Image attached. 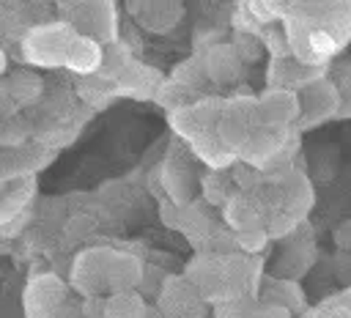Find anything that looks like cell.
Wrapping results in <instances>:
<instances>
[{
    "instance_id": "cell-12",
    "label": "cell",
    "mask_w": 351,
    "mask_h": 318,
    "mask_svg": "<svg viewBox=\"0 0 351 318\" xmlns=\"http://www.w3.org/2000/svg\"><path fill=\"white\" fill-rule=\"evenodd\" d=\"M159 85H162L159 71H154L137 60H129L126 69L115 77V93L132 96V99H151V96H156Z\"/></svg>"
},
{
    "instance_id": "cell-27",
    "label": "cell",
    "mask_w": 351,
    "mask_h": 318,
    "mask_svg": "<svg viewBox=\"0 0 351 318\" xmlns=\"http://www.w3.org/2000/svg\"><path fill=\"white\" fill-rule=\"evenodd\" d=\"M252 318H293V315L285 313V310H280V307H271V304H261L258 302V310H255Z\"/></svg>"
},
{
    "instance_id": "cell-28",
    "label": "cell",
    "mask_w": 351,
    "mask_h": 318,
    "mask_svg": "<svg viewBox=\"0 0 351 318\" xmlns=\"http://www.w3.org/2000/svg\"><path fill=\"white\" fill-rule=\"evenodd\" d=\"M3 71H5V52L0 49V74H3Z\"/></svg>"
},
{
    "instance_id": "cell-13",
    "label": "cell",
    "mask_w": 351,
    "mask_h": 318,
    "mask_svg": "<svg viewBox=\"0 0 351 318\" xmlns=\"http://www.w3.org/2000/svg\"><path fill=\"white\" fill-rule=\"evenodd\" d=\"M222 219L230 228V233H241V230H252L263 225V214H261V203H255V197L250 192H233L228 197V203L222 206Z\"/></svg>"
},
{
    "instance_id": "cell-6",
    "label": "cell",
    "mask_w": 351,
    "mask_h": 318,
    "mask_svg": "<svg viewBox=\"0 0 351 318\" xmlns=\"http://www.w3.org/2000/svg\"><path fill=\"white\" fill-rule=\"evenodd\" d=\"M219 112H222V99H211L208 96V99H195L192 104L167 112V121H170V129L189 143V140H195L200 134L214 132Z\"/></svg>"
},
{
    "instance_id": "cell-2",
    "label": "cell",
    "mask_w": 351,
    "mask_h": 318,
    "mask_svg": "<svg viewBox=\"0 0 351 318\" xmlns=\"http://www.w3.org/2000/svg\"><path fill=\"white\" fill-rule=\"evenodd\" d=\"M299 118L293 123V132H310V129H318L321 123H326L329 118H337L340 107H343V93L337 88L335 80L321 77L310 85H304L299 93Z\"/></svg>"
},
{
    "instance_id": "cell-4",
    "label": "cell",
    "mask_w": 351,
    "mask_h": 318,
    "mask_svg": "<svg viewBox=\"0 0 351 318\" xmlns=\"http://www.w3.org/2000/svg\"><path fill=\"white\" fill-rule=\"evenodd\" d=\"M74 36H77V30L71 25L33 27L27 33V41H25V55L30 63H38V66H63L66 49H69Z\"/></svg>"
},
{
    "instance_id": "cell-11",
    "label": "cell",
    "mask_w": 351,
    "mask_h": 318,
    "mask_svg": "<svg viewBox=\"0 0 351 318\" xmlns=\"http://www.w3.org/2000/svg\"><path fill=\"white\" fill-rule=\"evenodd\" d=\"M200 58H203L206 80H211V82H217V85H230V82H236L239 74H241V58L236 55V49H233L230 41L214 44V47L206 49Z\"/></svg>"
},
{
    "instance_id": "cell-19",
    "label": "cell",
    "mask_w": 351,
    "mask_h": 318,
    "mask_svg": "<svg viewBox=\"0 0 351 318\" xmlns=\"http://www.w3.org/2000/svg\"><path fill=\"white\" fill-rule=\"evenodd\" d=\"M148 304L134 291L110 293V299L101 302V318H145Z\"/></svg>"
},
{
    "instance_id": "cell-14",
    "label": "cell",
    "mask_w": 351,
    "mask_h": 318,
    "mask_svg": "<svg viewBox=\"0 0 351 318\" xmlns=\"http://www.w3.org/2000/svg\"><path fill=\"white\" fill-rule=\"evenodd\" d=\"M258 302L280 307V310L293 315V313H299L304 307V293H302L299 282L282 280V277H271V280H261L258 282Z\"/></svg>"
},
{
    "instance_id": "cell-16",
    "label": "cell",
    "mask_w": 351,
    "mask_h": 318,
    "mask_svg": "<svg viewBox=\"0 0 351 318\" xmlns=\"http://www.w3.org/2000/svg\"><path fill=\"white\" fill-rule=\"evenodd\" d=\"M189 151H192V156H195L206 170H214V173H228V170L239 162L230 151H225V145L217 140L214 132L189 140Z\"/></svg>"
},
{
    "instance_id": "cell-15",
    "label": "cell",
    "mask_w": 351,
    "mask_h": 318,
    "mask_svg": "<svg viewBox=\"0 0 351 318\" xmlns=\"http://www.w3.org/2000/svg\"><path fill=\"white\" fill-rule=\"evenodd\" d=\"M129 11H134V19L154 33H167L184 16L181 3H129Z\"/></svg>"
},
{
    "instance_id": "cell-9",
    "label": "cell",
    "mask_w": 351,
    "mask_h": 318,
    "mask_svg": "<svg viewBox=\"0 0 351 318\" xmlns=\"http://www.w3.org/2000/svg\"><path fill=\"white\" fill-rule=\"evenodd\" d=\"M321 77H326V69L304 66V63H299L293 55H277V58H271L269 71H266L269 88L291 90V93H299L304 85H310V82H315V80H321Z\"/></svg>"
},
{
    "instance_id": "cell-26",
    "label": "cell",
    "mask_w": 351,
    "mask_h": 318,
    "mask_svg": "<svg viewBox=\"0 0 351 318\" xmlns=\"http://www.w3.org/2000/svg\"><path fill=\"white\" fill-rule=\"evenodd\" d=\"M178 214H181V208H176L173 203L162 200V206H159V217H162V222H165L170 230H178Z\"/></svg>"
},
{
    "instance_id": "cell-18",
    "label": "cell",
    "mask_w": 351,
    "mask_h": 318,
    "mask_svg": "<svg viewBox=\"0 0 351 318\" xmlns=\"http://www.w3.org/2000/svg\"><path fill=\"white\" fill-rule=\"evenodd\" d=\"M178 233H184L195 247L214 236V219H211L206 203L192 200L189 206L181 208V214H178Z\"/></svg>"
},
{
    "instance_id": "cell-23",
    "label": "cell",
    "mask_w": 351,
    "mask_h": 318,
    "mask_svg": "<svg viewBox=\"0 0 351 318\" xmlns=\"http://www.w3.org/2000/svg\"><path fill=\"white\" fill-rule=\"evenodd\" d=\"M203 80H206V71H203V58L200 55L184 60L178 69H173V77H170V82L181 85V88H189V90H195Z\"/></svg>"
},
{
    "instance_id": "cell-3",
    "label": "cell",
    "mask_w": 351,
    "mask_h": 318,
    "mask_svg": "<svg viewBox=\"0 0 351 318\" xmlns=\"http://www.w3.org/2000/svg\"><path fill=\"white\" fill-rule=\"evenodd\" d=\"M261 123H258V112H255V96H236L230 101H222V112L217 118L214 134L225 145V151H230L239 159L241 148L247 145L250 134Z\"/></svg>"
},
{
    "instance_id": "cell-10",
    "label": "cell",
    "mask_w": 351,
    "mask_h": 318,
    "mask_svg": "<svg viewBox=\"0 0 351 318\" xmlns=\"http://www.w3.org/2000/svg\"><path fill=\"white\" fill-rule=\"evenodd\" d=\"M274 189L280 195L277 211L293 217L296 222H304L307 214H310V208H313V203H315V192H313L307 175L299 173V170H291L280 184H274Z\"/></svg>"
},
{
    "instance_id": "cell-20",
    "label": "cell",
    "mask_w": 351,
    "mask_h": 318,
    "mask_svg": "<svg viewBox=\"0 0 351 318\" xmlns=\"http://www.w3.org/2000/svg\"><path fill=\"white\" fill-rule=\"evenodd\" d=\"M197 186L203 195V203L211 208H222L228 203V197L233 195V181L228 173H214V170H203L197 175Z\"/></svg>"
},
{
    "instance_id": "cell-8",
    "label": "cell",
    "mask_w": 351,
    "mask_h": 318,
    "mask_svg": "<svg viewBox=\"0 0 351 318\" xmlns=\"http://www.w3.org/2000/svg\"><path fill=\"white\" fill-rule=\"evenodd\" d=\"M255 112L258 123L269 129H293L299 118V99L291 90L266 88L261 96H255Z\"/></svg>"
},
{
    "instance_id": "cell-7",
    "label": "cell",
    "mask_w": 351,
    "mask_h": 318,
    "mask_svg": "<svg viewBox=\"0 0 351 318\" xmlns=\"http://www.w3.org/2000/svg\"><path fill=\"white\" fill-rule=\"evenodd\" d=\"M156 310L165 318H203L206 315V302L197 296V291L181 274V277L165 280V285L159 291Z\"/></svg>"
},
{
    "instance_id": "cell-22",
    "label": "cell",
    "mask_w": 351,
    "mask_h": 318,
    "mask_svg": "<svg viewBox=\"0 0 351 318\" xmlns=\"http://www.w3.org/2000/svg\"><path fill=\"white\" fill-rule=\"evenodd\" d=\"M266 244H269V236H266L263 225H261V228H252V230L230 233V247H233V249H239L244 258L263 252V247H266Z\"/></svg>"
},
{
    "instance_id": "cell-24",
    "label": "cell",
    "mask_w": 351,
    "mask_h": 318,
    "mask_svg": "<svg viewBox=\"0 0 351 318\" xmlns=\"http://www.w3.org/2000/svg\"><path fill=\"white\" fill-rule=\"evenodd\" d=\"M258 310L255 296H236L222 304H214V318H252Z\"/></svg>"
},
{
    "instance_id": "cell-17",
    "label": "cell",
    "mask_w": 351,
    "mask_h": 318,
    "mask_svg": "<svg viewBox=\"0 0 351 318\" xmlns=\"http://www.w3.org/2000/svg\"><path fill=\"white\" fill-rule=\"evenodd\" d=\"M101 44H96L93 38H85V36H74L69 49H66V58H63V66L77 71V74H96L99 66H101Z\"/></svg>"
},
{
    "instance_id": "cell-1",
    "label": "cell",
    "mask_w": 351,
    "mask_h": 318,
    "mask_svg": "<svg viewBox=\"0 0 351 318\" xmlns=\"http://www.w3.org/2000/svg\"><path fill=\"white\" fill-rule=\"evenodd\" d=\"M299 145V134L293 129H269V126H258L247 145L239 154L241 164H250L258 173H266L271 167L280 164H291V154Z\"/></svg>"
},
{
    "instance_id": "cell-21",
    "label": "cell",
    "mask_w": 351,
    "mask_h": 318,
    "mask_svg": "<svg viewBox=\"0 0 351 318\" xmlns=\"http://www.w3.org/2000/svg\"><path fill=\"white\" fill-rule=\"evenodd\" d=\"M288 5H291V3H274V0H263V3H261V0H252V3H247V11L252 14V19H255L261 27H269V25L285 19Z\"/></svg>"
},
{
    "instance_id": "cell-5",
    "label": "cell",
    "mask_w": 351,
    "mask_h": 318,
    "mask_svg": "<svg viewBox=\"0 0 351 318\" xmlns=\"http://www.w3.org/2000/svg\"><path fill=\"white\" fill-rule=\"evenodd\" d=\"M197 170L189 159L173 154L167 156L159 170H156V178H159V186L165 192V200L173 203L176 208H184L195 200V189H197Z\"/></svg>"
},
{
    "instance_id": "cell-25",
    "label": "cell",
    "mask_w": 351,
    "mask_h": 318,
    "mask_svg": "<svg viewBox=\"0 0 351 318\" xmlns=\"http://www.w3.org/2000/svg\"><path fill=\"white\" fill-rule=\"evenodd\" d=\"M299 225H302V222H296L293 217H288V214H282V211H274V214L266 217L263 230H266L269 238H285V236H291Z\"/></svg>"
}]
</instances>
